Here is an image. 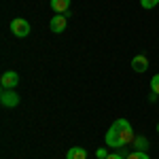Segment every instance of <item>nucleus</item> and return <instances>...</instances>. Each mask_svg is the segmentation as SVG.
<instances>
[{
    "mask_svg": "<svg viewBox=\"0 0 159 159\" xmlns=\"http://www.w3.org/2000/svg\"><path fill=\"white\" fill-rule=\"evenodd\" d=\"M104 140H106V144H108L110 148H121V147H125V144H129V142L134 140V129H132L129 121H127V119H117V121L108 127Z\"/></svg>",
    "mask_w": 159,
    "mask_h": 159,
    "instance_id": "f257e3e1",
    "label": "nucleus"
},
{
    "mask_svg": "<svg viewBox=\"0 0 159 159\" xmlns=\"http://www.w3.org/2000/svg\"><path fill=\"white\" fill-rule=\"evenodd\" d=\"M11 32H13V36H17V38H25L30 34V24L25 19H21V17H17V19L11 21Z\"/></svg>",
    "mask_w": 159,
    "mask_h": 159,
    "instance_id": "f03ea898",
    "label": "nucleus"
},
{
    "mask_svg": "<svg viewBox=\"0 0 159 159\" xmlns=\"http://www.w3.org/2000/svg\"><path fill=\"white\" fill-rule=\"evenodd\" d=\"M0 104L7 106V108L17 106V104H19V96H17V91H15V89H2V93H0Z\"/></svg>",
    "mask_w": 159,
    "mask_h": 159,
    "instance_id": "7ed1b4c3",
    "label": "nucleus"
},
{
    "mask_svg": "<svg viewBox=\"0 0 159 159\" xmlns=\"http://www.w3.org/2000/svg\"><path fill=\"white\" fill-rule=\"evenodd\" d=\"M17 83H19V74L13 72V70H9V72H4L2 76H0V85H2V89H15Z\"/></svg>",
    "mask_w": 159,
    "mask_h": 159,
    "instance_id": "20e7f679",
    "label": "nucleus"
},
{
    "mask_svg": "<svg viewBox=\"0 0 159 159\" xmlns=\"http://www.w3.org/2000/svg\"><path fill=\"white\" fill-rule=\"evenodd\" d=\"M66 17L64 15H53L51 17V21H49V28H51V32H55V34H60V32H64L66 30Z\"/></svg>",
    "mask_w": 159,
    "mask_h": 159,
    "instance_id": "39448f33",
    "label": "nucleus"
},
{
    "mask_svg": "<svg viewBox=\"0 0 159 159\" xmlns=\"http://www.w3.org/2000/svg\"><path fill=\"white\" fill-rule=\"evenodd\" d=\"M148 68V57L147 55H136L134 60H132V70L134 72H144Z\"/></svg>",
    "mask_w": 159,
    "mask_h": 159,
    "instance_id": "423d86ee",
    "label": "nucleus"
},
{
    "mask_svg": "<svg viewBox=\"0 0 159 159\" xmlns=\"http://www.w3.org/2000/svg\"><path fill=\"white\" fill-rule=\"evenodd\" d=\"M51 9L57 15H66L70 9V0H51Z\"/></svg>",
    "mask_w": 159,
    "mask_h": 159,
    "instance_id": "0eeeda50",
    "label": "nucleus"
},
{
    "mask_svg": "<svg viewBox=\"0 0 159 159\" xmlns=\"http://www.w3.org/2000/svg\"><path fill=\"white\" fill-rule=\"evenodd\" d=\"M66 159H87V151L83 147H72V148H68Z\"/></svg>",
    "mask_w": 159,
    "mask_h": 159,
    "instance_id": "6e6552de",
    "label": "nucleus"
},
{
    "mask_svg": "<svg viewBox=\"0 0 159 159\" xmlns=\"http://www.w3.org/2000/svg\"><path fill=\"white\" fill-rule=\"evenodd\" d=\"M125 159H151V157H148L144 151H134V153H129Z\"/></svg>",
    "mask_w": 159,
    "mask_h": 159,
    "instance_id": "1a4fd4ad",
    "label": "nucleus"
},
{
    "mask_svg": "<svg viewBox=\"0 0 159 159\" xmlns=\"http://www.w3.org/2000/svg\"><path fill=\"white\" fill-rule=\"evenodd\" d=\"M159 4V0H140V7L142 9H155Z\"/></svg>",
    "mask_w": 159,
    "mask_h": 159,
    "instance_id": "9d476101",
    "label": "nucleus"
},
{
    "mask_svg": "<svg viewBox=\"0 0 159 159\" xmlns=\"http://www.w3.org/2000/svg\"><path fill=\"white\" fill-rule=\"evenodd\" d=\"M151 91L159 96V74H155V76L151 79Z\"/></svg>",
    "mask_w": 159,
    "mask_h": 159,
    "instance_id": "9b49d317",
    "label": "nucleus"
},
{
    "mask_svg": "<svg viewBox=\"0 0 159 159\" xmlns=\"http://www.w3.org/2000/svg\"><path fill=\"white\" fill-rule=\"evenodd\" d=\"M106 157H108L106 148H98V151H96V159H106Z\"/></svg>",
    "mask_w": 159,
    "mask_h": 159,
    "instance_id": "f8f14e48",
    "label": "nucleus"
},
{
    "mask_svg": "<svg viewBox=\"0 0 159 159\" xmlns=\"http://www.w3.org/2000/svg\"><path fill=\"white\" fill-rule=\"evenodd\" d=\"M106 159H125V157H123L121 153H108V157H106Z\"/></svg>",
    "mask_w": 159,
    "mask_h": 159,
    "instance_id": "ddd939ff",
    "label": "nucleus"
},
{
    "mask_svg": "<svg viewBox=\"0 0 159 159\" xmlns=\"http://www.w3.org/2000/svg\"><path fill=\"white\" fill-rule=\"evenodd\" d=\"M157 132H159V125H157Z\"/></svg>",
    "mask_w": 159,
    "mask_h": 159,
    "instance_id": "4468645a",
    "label": "nucleus"
}]
</instances>
